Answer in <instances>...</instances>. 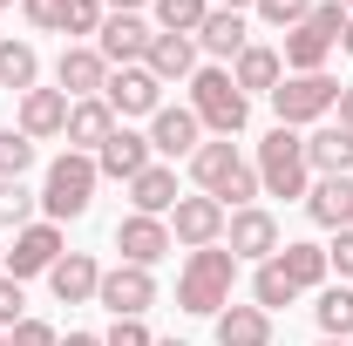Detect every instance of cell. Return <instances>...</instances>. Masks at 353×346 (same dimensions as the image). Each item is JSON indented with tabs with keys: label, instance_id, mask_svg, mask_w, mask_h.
Segmentation results:
<instances>
[{
	"label": "cell",
	"instance_id": "6da1fadb",
	"mask_svg": "<svg viewBox=\"0 0 353 346\" xmlns=\"http://www.w3.org/2000/svg\"><path fill=\"white\" fill-rule=\"evenodd\" d=\"M340 34H347V7H340V0H312L306 21H299V28H285L279 61H285L292 75H319V68H326V54L340 48Z\"/></svg>",
	"mask_w": 353,
	"mask_h": 346
},
{
	"label": "cell",
	"instance_id": "7a4b0ae2",
	"mask_svg": "<svg viewBox=\"0 0 353 346\" xmlns=\"http://www.w3.org/2000/svg\"><path fill=\"white\" fill-rule=\"evenodd\" d=\"M190 176L204 183V197H218L224 211H245V204L259 197V170H252V163L231 150V136H224V143H197Z\"/></svg>",
	"mask_w": 353,
	"mask_h": 346
},
{
	"label": "cell",
	"instance_id": "3957f363",
	"mask_svg": "<svg viewBox=\"0 0 353 346\" xmlns=\"http://www.w3.org/2000/svg\"><path fill=\"white\" fill-rule=\"evenodd\" d=\"M190 116L218 136H238L252 123V95L231 82V68H197L190 75Z\"/></svg>",
	"mask_w": 353,
	"mask_h": 346
},
{
	"label": "cell",
	"instance_id": "277c9868",
	"mask_svg": "<svg viewBox=\"0 0 353 346\" xmlns=\"http://www.w3.org/2000/svg\"><path fill=\"white\" fill-rule=\"evenodd\" d=\"M231 278H238V258L218 252V245H204V252H190L183 278H176V305L183 312H224L231 305Z\"/></svg>",
	"mask_w": 353,
	"mask_h": 346
},
{
	"label": "cell",
	"instance_id": "5b68a950",
	"mask_svg": "<svg viewBox=\"0 0 353 346\" xmlns=\"http://www.w3.org/2000/svg\"><path fill=\"white\" fill-rule=\"evenodd\" d=\"M95 156H82V150H68V156H54L48 163V183H41V204L48 217L61 224V217H82L88 211V197H95Z\"/></svg>",
	"mask_w": 353,
	"mask_h": 346
},
{
	"label": "cell",
	"instance_id": "8992f818",
	"mask_svg": "<svg viewBox=\"0 0 353 346\" xmlns=\"http://www.w3.org/2000/svg\"><path fill=\"white\" fill-rule=\"evenodd\" d=\"M306 143L292 130H272L259 143V190L265 197H306Z\"/></svg>",
	"mask_w": 353,
	"mask_h": 346
},
{
	"label": "cell",
	"instance_id": "52a82bcc",
	"mask_svg": "<svg viewBox=\"0 0 353 346\" xmlns=\"http://www.w3.org/2000/svg\"><path fill=\"white\" fill-rule=\"evenodd\" d=\"M333 102H340V82L319 68V75H285V82L272 88V109H279V130H299V123H319V116H333Z\"/></svg>",
	"mask_w": 353,
	"mask_h": 346
},
{
	"label": "cell",
	"instance_id": "ba28073f",
	"mask_svg": "<svg viewBox=\"0 0 353 346\" xmlns=\"http://www.w3.org/2000/svg\"><path fill=\"white\" fill-rule=\"evenodd\" d=\"M102 102H109L123 123H130V116H157V109H163V82L136 61V68H116V75L102 82Z\"/></svg>",
	"mask_w": 353,
	"mask_h": 346
},
{
	"label": "cell",
	"instance_id": "9c48e42d",
	"mask_svg": "<svg viewBox=\"0 0 353 346\" xmlns=\"http://www.w3.org/2000/svg\"><path fill=\"white\" fill-rule=\"evenodd\" d=\"M95 299L109 305L116 319H143V312L157 305V278H150L143 265H116V272H102V285H95Z\"/></svg>",
	"mask_w": 353,
	"mask_h": 346
},
{
	"label": "cell",
	"instance_id": "30bf717a",
	"mask_svg": "<svg viewBox=\"0 0 353 346\" xmlns=\"http://www.w3.org/2000/svg\"><path fill=\"white\" fill-rule=\"evenodd\" d=\"M224 204L218 197H176V211H170V238L176 245H190V252H204V245H218L224 238Z\"/></svg>",
	"mask_w": 353,
	"mask_h": 346
},
{
	"label": "cell",
	"instance_id": "8fae6325",
	"mask_svg": "<svg viewBox=\"0 0 353 346\" xmlns=\"http://www.w3.org/2000/svg\"><path fill=\"white\" fill-rule=\"evenodd\" d=\"M170 245H176V238H170V224H163V217L130 211L123 224H116V252H123V265H143V272H150V265L163 258Z\"/></svg>",
	"mask_w": 353,
	"mask_h": 346
},
{
	"label": "cell",
	"instance_id": "7c38bea8",
	"mask_svg": "<svg viewBox=\"0 0 353 346\" xmlns=\"http://www.w3.org/2000/svg\"><path fill=\"white\" fill-rule=\"evenodd\" d=\"M224 238H231V258H272L279 252V217L259 211V204H245V211L224 217Z\"/></svg>",
	"mask_w": 353,
	"mask_h": 346
},
{
	"label": "cell",
	"instance_id": "4fadbf2b",
	"mask_svg": "<svg viewBox=\"0 0 353 346\" xmlns=\"http://www.w3.org/2000/svg\"><path fill=\"white\" fill-rule=\"evenodd\" d=\"M150 41H157V28L143 21V14H109L102 21V61H116V68H136L143 54H150Z\"/></svg>",
	"mask_w": 353,
	"mask_h": 346
},
{
	"label": "cell",
	"instance_id": "5bb4252c",
	"mask_svg": "<svg viewBox=\"0 0 353 346\" xmlns=\"http://www.w3.org/2000/svg\"><path fill=\"white\" fill-rule=\"evenodd\" d=\"M54 82L68 102H88V95H102L109 82V61H102V48H61V61H54Z\"/></svg>",
	"mask_w": 353,
	"mask_h": 346
},
{
	"label": "cell",
	"instance_id": "9a60e30c",
	"mask_svg": "<svg viewBox=\"0 0 353 346\" xmlns=\"http://www.w3.org/2000/svg\"><path fill=\"white\" fill-rule=\"evenodd\" d=\"M54 258H61V231H54V224H28V231H14L7 278H34V272H54Z\"/></svg>",
	"mask_w": 353,
	"mask_h": 346
},
{
	"label": "cell",
	"instance_id": "2e32d148",
	"mask_svg": "<svg viewBox=\"0 0 353 346\" xmlns=\"http://www.w3.org/2000/svg\"><path fill=\"white\" fill-rule=\"evenodd\" d=\"M299 143H306V170L312 176H353V130L319 123V130L299 136Z\"/></svg>",
	"mask_w": 353,
	"mask_h": 346
},
{
	"label": "cell",
	"instance_id": "e0dca14e",
	"mask_svg": "<svg viewBox=\"0 0 353 346\" xmlns=\"http://www.w3.org/2000/svg\"><path fill=\"white\" fill-rule=\"evenodd\" d=\"M68 109H75V102H68L61 88H28V95H21V136H28V143L68 136Z\"/></svg>",
	"mask_w": 353,
	"mask_h": 346
},
{
	"label": "cell",
	"instance_id": "ac0fdd59",
	"mask_svg": "<svg viewBox=\"0 0 353 346\" xmlns=\"http://www.w3.org/2000/svg\"><path fill=\"white\" fill-rule=\"evenodd\" d=\"M95 170H102V176H123V183H136V176L150 170V136H136V130H123V123H116V136L95 150Z\"/></svg>",
	"mask_w": 353,
	"mask_h": 346
},
{
	"label": "cell",
	"instance_id": "d6986e66",
	"mask_svg": "<svg viewBox=\"0 0 353 346\" xmlns=\"http://www.w3.org/2000/svg\"><path fill=\"white\" fill-rule=\"evenodd\" d=\"M197 143H204V123H197L190 109H157V116H150V150H163V156H197Z\"/></svg>",
	"mask_w": 353,
	"mask_h": 346
},
{
	"label": "cell",
	"instance_id": "ffe728a7",
	"mask_svg": "<svg viewBox=\"0 0 353 346\" xmlns=\"http://www.w3.org/2000/svg\"><path fill=\"white\" fill-rule=\"evenodd\" d=\"M48 285H54L61 305H82V299H95V285H102V265L88 258V252H61L54 272H48Z\"/></svg>",
	"mask_w": 353,
	"mask_h": 346
},
{
	"label": "cell",
	"instance_id": "44dd1931",
	"mask_svg": "<svg viewBox=\"0 0 353 346\" xmlns=\"http://www.w3.org/2000/svg\"><path fill=\"white\" fill-rule=\"evenodd\" d=\"M109 136H116V109H109L102 95H88V102L68 109V150H82V156H88V150H102Z\"/></svg>",
	"mask_w": 353,
	"mask_h": 346
},
{
	"label": "cell",
	"instance_id": "7402d4cb",
	"mask_svg": "<svg viewBox=\"0 0 353 346\" xmlns=\"http://www.w3.org/2000/svg\"><path fill=\"white\" fill-rule=\"evenodd\" d=\"M306 211H312V224H326V231H347L353 224V176H319L306 190Z\"/></svg>",
	"mask_w": 353,
	"mask_h": 346
},
{
	"label": "cell",
	"instance_id": "603a6c76",
	"mask_svg": "<svg viewBox=\"0 0 353 346\" xmlns=\"http://www.w3.org/2000/svg\"><path fill=\"white\" fill-rule=\"evenodd\" d=\"M143 68H150L157 82H183V75H197V41H190V34H157L150 54H143Z\"/></svg>",
	"mask_w": 353,
	"mask_h": 346
},
{
	"label": "cell",
	"instance_id": "cb8c5ba5",
	"mask_svg": "<svg viewBox=\"0 0 353 346\" xmlns=\"http://www.w3.org/2000/svg\"><path fill=\"white\" fill-rule=\"evenodd\" d=\"M272 265L285 272V285H292V292L326 285V272H333V265H326V245H279V252H272Z\"/></svg>",
	"mask_w": 353,
	"mask_h": 346
},
{
	"label": "cell",
	"instance_id": "d4e9b609",
	"mask_svg": "<svg viewBox=\"0 0 353 346\" xmlns=\"http://www.w3.org/2000/svg\"><path fill=\"white\" fill-rule=\"evenodd\" d=\"M218 346H272V312L265 305H224L218 312Z\"/></svg>",
	"mask_w": 353,
	"mask_h": 346
},
{
	"label": "cell",
	"instance_id": "484cf974",
	"mask_svg": "<svg viewBox=\"0 0 353 346\" xmlns=\"http://www.w3.org/2000/svg\"><path fill=\"white\" fill-rule=\"evenodd\" d=\"M231 82L245 88V95H272V88L285 82V61H279V48H245V54H238V68H231Z\"/></svg>",
	"mask_w": 353,
	"mask_h": 346
},
{
	"label": "cell",
	"instance_id": "4316f807",
	"mask_svg": "<svg viewBox=\"0 0 353 346\" xmlns=\"http://www.w3.org/2000/svg\"><path fill=\"white\" fill-rule=\"evenodd\" d=\"M197 41L211 48V54H224V61H238V54H245V14H231V7H211V14H204V28H197Z\"/></svg>",
	"mask_w": 353,
	"mask_h": 346
},
{
	"label": "cell",
	"instance_id": "83f0119b",
	"mask_svg": "<svg viewBox=\"0 0 353 346\" xmlns=\"http://www.w3.org/2000/svg\"><path fill=\"white\" fill-rule=\"evenodd\" d=\"M130 204L143 217H163V211H176V170H163V163H150V170L130 183Z\"/></svg>",
	"mask_w": 353,
	"mask_h": 346
},
{
	"label": "cell",
	"instance_id": "f1b7e54d",
	"mask_svg": "<svg viewBox=\"0 0 353 346\" xmlns=\"http://www.w3.org/2000/svg\"><path fill=\"white\" fill-rule=\"evenodd\" d=\"M34 75H41V54H34V48H28V41H0V88L28 95Z\"/></svg>",
	"mask_w": 353,
	"mask_h": 346
},
{
	"label": "cell",
	"instance_id": "f546056e",
	"mask_svg": "<svg viewBox=\"0 0 353 346\" xmlns=\"http://www.w3.org/2000/svg\"><path fill=\"white\" fill-rule=\"evenodd\" d=\"M204 14H211V0H157V34H190L197 41Z\"/></svg>",
	"mask_w": 353,
	"mask_h": 346
},
{
	"label": "cell",
	"instance_id": "4dcf8cb0",
	"mask_svg": "<svg viewBox=\"0 0 353 346\" xmlns=\"http://www.w3.org/2000/svg\"><path fill=\"white\" fill-rule=\"evenodd\" d=\"M312 312H319V326H326V340H353V292H347V285H326Z\"/></svg>",
	"mask_w": 353,
	"mask_h": 346
},
{
	"label": "cell",
	"instance_id": "1f68e13d",
	"mask_svg": "<svg viewBox=\"0 0 353 346\" xmlns=\"http://www.w3.org/2000/svg\"><path fill=\"white\" fill-rule=\"evenodd\" d=\"M292 299H299V292L285 285V272L265 258V265H259V278H252V305H265V312H272V305H292Z\"/></svg>",
	"mask_w": 353,
	"mask_h": 346
},
{
	"label": "cell",
	"instance_id": "d6a6232c",
	"mask_svg": "<svg viewBox=\"0 0 353 346\" xmlns=\"http://www.w3.org/2000/svg\"><path fill=\"white\" fill-rule=\"evenodd\" d=\"M28 217H34V190L21 176H0V224H21L28 231Z\"/></svg>",
	"mask_w": 353,
	"mask_h": 346
},
{
	"label": "cell",
	"instance_id": "836d02e7",
	"mask_svg": "<svg viewBox=\"0 0 353 346\" xmlns=\"http://www.w3.org/2000/svg\"><path fill=\"white\" fill-rule=\"evenodd\" d=\"M28 163H34V143L21 130H0V176H28Z\"/></svg>",
	"mask_w": 353,
	"mask_h": 346
},
{
	"label": "cell",
	"instance_id": "e575fe53",
	"mask_svg": "<svg viewBox=\"0 0 353 346\" xmlns=\"http://www.w3.org/2000/svg\"><path fill=\"white\" fill-rule=\"evenodd\" d=\"M102 0H68V21H61V34H102Z\"/></svg>",
	"mask_w": 353,
	"mask_h": 346
},
{
	"label": "cell",
	"instance_id": "d590c367",
	"mask_svg": "<svg viewBox=\"0 0 353 346\" xmlns=\"http://www.w3.org/2000/svg\"><path fill=\"white\" fill-rule=\"evenodd\" d=\"M259 14L272 21V28H299V21L312 14V0H259Z\"/></svg>",
	"mask_w": 353,
	"mask_h": 346
},
{
	"label": "cell",
	"instance_id": "8d00e7d4",
	"mask_svg": "<svg viewBox=\"0 0 353 346\" xmlns=\"http://www.w3.org/2000/svg\"><path fill=\"white\" fill-rule=\"evenodd\" d=\"M21 7H28V21L41 34H61V21H68V0H21Z\"/></svg>",
	"mask_w": 353,
	"mask_h": 346
},
{
	"label": "cell",
	"instance_id": "74e56055",
	"mask_svg": "<svg viewBox=\"0 0 353 346\" xmlns=\"http://www.w3.org/2000/svg\"><path fill=\"white\" fill-rule=\"evenodd\" d=\"M7 346H61V333H54L48 319H21V326L7 333Z\"/></svg>",
	"mask_w": 353,
	"mask_h": 346
},
{
	"label": "cell",
	"instance_id": "f35d334b",
	"mask_svg": "<svg viewBox=\"0 0 353 346\" xmlns=\"http://www.w3.org/2000/svg\"><path fill=\"white\" fill-rule=\"evenodd\" d=\"M21 278H7V272H0V333H14V326H21Z\"/></svg>",
	"mask_w": 353,
	"mask_h": 346
},
{
	"label": "cell",
	"instance_id": "ab89813d",
	"mask_svg": "<svg viewBox=\"0 0 353 346\" xmlns=\"http://www.w3.org/2000/svg\"><path fill=\"white\" fill-rule=\"evenodd\" d=\"M102 346H157V340H150V326H143V319H116V326L102 333Z\"/></svg>",
	"mask_w": 353,
	"mask_h": 346
},
{
	"label": "cell",
	"instance_id": "60d3db41",
	"mask_svg": "<svg viewBox=\"0 0 353 346\" xmlns=\"http://www.w3.org/2000/svg\"><path fill=\"white\" fill-rule=\"evenodd\" d=\"M326 265H333L340 278H353V224L340 231V238H333V245H326Z\"/></svg>",
	"mask_w": 353,
	"mask_h": 346
},
{
	"label": "cell",
	"instance_id": "b9f144b4",
	"mask_svg": "<svg viewBox=\"0 0 353 346\" xmlns=\"http://www.w3.org/2000/svg\"><path fill=\"white\" fill-rule=\"evenodd\" d=\"M333 109H340V130H353V88H340V102H333Z\"/></svg>",
	"mask_w": 353,
	"mask_h": 346
},
{
	"label": "cell",
	"instance_id": "7bdbcfd3",
	"mask_svg": "<svg viewBox=\"0 0 353 346\" xmlns=\"http://www.w3.org/2000/svg\"><path fill=\"white\" fill-rule=\"evenodd\" d=\"M61 346H102V340H95V333H68Z\"/></svg>",
	"mask_w": 353,
	"mask_h": 346
},
{
	"label": "cell",
	"instance_id": "ee69618b",
	"mask_svg": "<svg viewBox=\"0 0 353 346\" xmlns=\"http://www.w3.org/2000/svg\"><path fill=\"white\" fill-rule=\"evenodd\" d=\"M102 7H116V14H136V7H143V0H102Z\"/></svg>",
	"mask_w": 353,
	"mask_h": 346
},
{
	"label": "cell",
	"instance_id": "f6af8a7d",
	"mask_svg": "<svg viewBox=\"0 0 353 346\" xmlns=\"http://www.w3.org/2000/svg\"><path fill=\"white\" fill-rule=\"evenodd\" d=\"M340 48H347V54H353V14H347V34H340Z\"/></svg>",
	"mask_w": 353,
	"mask_h": 346
},
{
	"label": "cell",
	"instance_id": "bcb514c9",
	"mask_svg": "<svg viewBox=\"0 0 353 346\" xmlns=\"http://www.w3.org/2000/svg\"><path fill=\"white\" fill-rule=\"evenodd\" d=\"M224 7H231V14H238V7H259V0H224Z\"/></svg>",
	"mask_w": 353,
	"mask_h": 346
},
{
	"label": "cell",
	"instance_id": "7dc6e473",
	"mask_svg": "<svg viewBox=\"0 0 353 346\" xmlns=\"http://www.w3.org/2000/svg\"><path fill=\"white\" fill-rule=\"evenodd\" d=\"M319 346H353V340H319Z\"/></svg>",
	"mask_w": 353,
	"mask_h": 346
},
{
	"label": "cell",
	"instance_id": "c3c4849f",
	"mask_svg": "<svg viewBox=\"0 0 353 346\" xmlns=\"http://www.w3.org/2000/svg\"><path fill=\"white\" fill-rule=\"evenodd\" d=\"M157 346H183V340H157Z\"/></svg>",
	"mask_w": 353,
	"mask_h": 346
},
{
	"label": "cell",
	"instance_id": "681fc988",
	"mask_svg": "<svg viewBox=\"0 0 353 346\" xmlns=\"http://www.w3.org/2000/svg\"><path fill=\"white\" fill-rule=\"evenodd\" d=\"M0 272H7V252H0Z\"/></svg>",
	"mask_w": 353,
	"mask_h": 346
},
{
	"label": "cell",
	"instance_id": "f907efd6",
	"mask_svg": "<svg viewBox=\"0 0 353 346\" xmlns=\"http://www.w3.org/2000/svg\"><path fill=\"white\" fill-rule=\"evenodd\" d=\"M340 7H347V14H353V0H340Z\"/></svg>",
	"mask_w": 353,
	"mask_h": 346
},
{
	"label": "cell",
	"instance_id": "816d5d0a",
	"mask_svg": "<svg viewBox=\"0 0 353 346\" xmlns=\"http://www.w3.org/2000/svg\"><path fill=\"white\" fill-rule=\"evenodd\" d=\"M0 346H7V333H0Z\"/></svg>",
	"mask_w": 353,
	"mask_h": 346
},
{
	"label": "cell",
	"instance_id": "f5cc1de1",
	"mask_svg": "<svg viewBox=\"0 0 353 346\" xmlns=\"http://www.w3.org/2000/svg\"><path fill=\"white\" fill-rule=\"evenodd\" d=\"M0 7H7V0H0Z\"/></svg>",
	"mask_w": 353,
	"mask_h": 346
}]
</instances>
